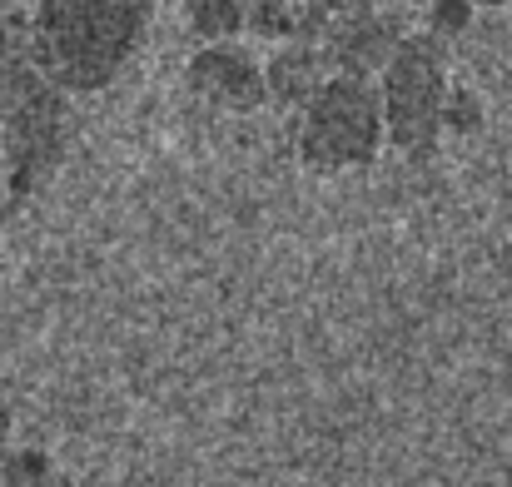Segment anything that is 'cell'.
Returning <instances> with one entry per match:
<instances>
[{"label": "cell", "mask_w": 512, "mask_h": 487, "mask_svg": "<svg viewBox=\"0 0 512 487\" xmlns=\"http://www.w3.org/2000/svg\"><path fill=\"white\" fill-rule=\"evenodd\" d=\"M70 145V95L30 60H10L0 70V164L5 189L30 199L55 179Z\"/></svg>", "instance_id": "7a4b0ae2"}, {"label": "cell", "mask_w": 512, "mask_h": 487, "mask_svg": "<svg viewBox=\"0 0 512 487\" xmlns=\"http://www.w3.org/2000/svg\"><path fill=\"white\" fill-rule=\"evenodd\" d=\"M184 85L204 105H214L224 115H254L269 100L264 95V60L249 45H239V40H209V45H199L189 55V65H184Z\"/></svg>", "instance_id": "8992f818"}, {"label": "cell", "mask_w": 512, "mask_h": 487, "mask_svg": "<svg viewBox=\"0 0 512 487\" xmlns=\"http://www.w3.org/2000/svg\"><path fill=\"white\" fill-rule=\"evenodd\" d=\"M75 487H120V483H110V478H80Z\"/></svg>", "instance_id": "2e32d148"}, {"label": "cell", "mask_w": 512, "mask_h": 487, "mask_svg": "<svg viewBox=\"0 0 512 487\" xmlns=\"http://www.w3.org/2000/svg\"><path fill=\"white\" fill-rule=\"evenodd\" d=\"M244 10H249V0H179V20L199 45L239 40L244 35Z\"/></svg>", "instance_id": "ba28073f"}, {"label": "cell", "mask_w": 512, "mask_h": 487, "mask_svg": "<svg viewBox=\"0 0 512 487\" xmlns=\"http://www.w3.org/2000/svg\"><path fill=\"white\" fill-rule=\"evenodd\" d=\"M473 10H503V5H512V0H468Z\"/></svg>", "instance_id": "9a60e30c"}, {"label": "cell", "mask_w": 512, "mask_h": 487, "mask_svg": "<svg viewBox=\"0 0 512 487\" xmlns=\"http://www.w3.org/2000/svg\"><path fill=\"white\" fill-rule=\"evenodd\" d=\"M373 85L383 105V140L408 160H428L443 140L448 40L433 30H408Z\"/></svg>", "instance_id": "3957f363"}, {"label": "cell", "mask_w": 512, "mask_h": 487, "mask_svg": "<svg viewBox=\"0 0 512 487\" xmlns=\"http://www.w3.org/2000/svg\"><path fill=\"white\" fill-rule=\"evenodd\" d=\"M0 487H75V478L40 448H5L0 453Z\"/></svg>", "instance_id": "9c48e42d"}, {"label": "cell", "mask_w": 512, "mask_h": 487, "mask_svg": "<svg viewBox=\"0 0 512 487\" xmlns=\"http://www.w3.org/2000/svg\"><path fill=\"white\" fill-rule=\"evenodd\" d=\"M244 35H254L264 45H279V40L299 35V0H249Z\"/></svg>", "instance_id": "30bf717a"}, {"label": "cell", "mask_w": 512, "mask_h": 487, "mask_svg": "<svg viewBox=\"0 0 512 487\" xmlns=\"http://www.w3.org/2000/svg\"><path fill=\"white\" fill-rule=\"evenodd\" d=\"M10 433H15V418H10V408L0 403V453L10 448Z\"/></svg>", "instance_id": "5bb4252c"}, {"label": "cell", "mask_w": 512, "mask_h": 487, "mask_svg": "<svg viewBox=\"0 0 512 487\" xmlns=\"http://www.w3.org/2000/svg\"><path fill=\"white\" fill-rule=\"evenodd\" d=\"M155 0H35L25 55L65 90L95 95L140 55Z\"/></svg>", "instance_id": "6da1fadb"}, {"label": "cell", "mask_w": 512, "mask_h": 487, "mask_svg": "<svg viewBox=\"0 0 512 487\" xmlns=\"http://www.w3.org/2000/svg\"><path fill=\"white\" fill-rule=\"evenodd\" d=\"M25 40H30V15L20 10V0H0V70L25 55Z\"/></svg>", "instance_id": "4fadbf2b"}, {"label": "cell", "mask_w": 512, "mask_h": 487, "mask_svg": "<svg viewBox=\"0 0 512 487\" xmlns=\"http://www.w3.org/2000/svg\"><path fill=\"white\" fill-rule=\"evenodd\" d=\"M373 5H398V0H299V35L314 40L329 20L358 15V10H373Z\"/></svg>", "instance_id": "7c38bea8"}, {"label": "cell", "mask_w": 512, "mask_h": 487, "mask_svg": "<svg viewBox=\"0 0 512 487\" xmlns=\"http://www.w3.org/2000/svg\"><path fill=\"white\" fill-rule=\"evenodd\" d=\"M329 80V65H324V50L304 35H289L269 50L264 60V95L284 110H299L319 85Z\"/></svg>", "instance_id": "52a82bcc"}, {"label": "cell", "mask_w": 512, "mask_h": 487, "mask_svg": "<svg viewBox=\"0 0 512 487\" xmlns=\"http://www.w3.org/2000/svg\"><path fill=\"white\" fill-rule=\"evenodd\" d=\"M378 150H383V105L373 80L329 75L299 105V160L314 174L368 169Z\"/></svg>", "instance_id": "277c9868"}, {"label": "cell", "mask_w": 512, "mask_h": 487, "mask_svg": "<svg viewBox=\"0 0 512 487\" xmlns=\"http://www.w3.org/2000/svg\"><path fill=\"white\" fill-rule=\"evenodd\" d=\"M408 10L403 5H373L358 15L329 20L314 45L324 50L329 75H358V80H378V70L388 65V55L398 50V40L408 35Z\"/></svg>", "instance_id": "5b68a950"}, {"label": "cell", "mask_w": 512, "mask_h": 487, "mask_svg": "<svg viewBox=\"0 0 512 487\" xmlns=\"http://www.w3.org/2000/svg\"><path fill=\"white\" fill-rule=\"evenodd\" d=\"M483 125H488V105H483V95H478L473 85H453V80H448V95H443V130L473 140Z\"/></svg>", "instance_id": "8fae6325"}]
</instances>
